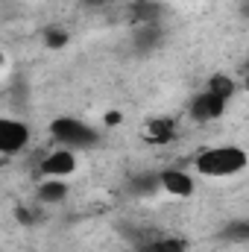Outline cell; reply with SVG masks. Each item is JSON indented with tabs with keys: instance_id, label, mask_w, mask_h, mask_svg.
<instances>
[{
	"instance_id": "cell-14",
	"label": "cell",
	"mask_w": 249,
	"mask_h": 252,
	"mask_svg": "<svg viewBox=\"0 0 249 252\" xmlns=\"http://www.w3.org/2000/svg\"><path fill=\"white\" fill-rule=\"evenodd\" d=\"M106 124H121V112H109L106 115Z\"/></svg>"
},
{
	"instance_id": "cell-4",
	"label": "cell",
	"mask_w": 249,
	"mask_h": 252,
	"mask_svg": "<svg viewBox=\"0 0 249 252\" xmlns=\"http://www.w3.org/2000/svg\"><path fill=\"white\" fill-rule=\"evenodd\" d=\"M44 179H67L73 170H76V150L70 147H59V150H50L44 158H41V167Z\"/></svg>"
},
{
	"instance_id": "cell-6",
	"label": "cell",
	"mask_w": 249,
	"mask_h": 252,
	"mask_svg": "<svg viewBox=\"0 0 249 252\" xmlns=\"http://www.w3.org/2000/svg\"><path fill=\"white\" fill-rule=\"evenodd\" d=\"M158 188L167 190V193L176 196V199H187V196L193 193V176H190L187 170H179V167H167V170H161V176H158Z\"/></svg>"
},
{
	"instance_id": "cell-13",
	"label": "cell",
	"mask_w": 249,
	"mask_h": 252,
	"mask_svg": "<svg viewBox=\"0 0 249 252\" xmlns=\"http://www.w3.org/2000/svg\"><path fill=\"white\" fill-rule=\"evenodd\" d=\"M135 15H138L141 21L156 18V15H158V6H156V3H150V0H144V3H138V6H135Z\"/></svg>"
},
{
	"instance_id": "cell-1",
	"label": "cell",
	"mask_w": 249,
	"mask_h": 252,
	"mask_svg": "<svg viewBox=\"0 0 249 252\" xmlns=\"http://www.w3.org/2000/svg\"><path fill=\"white\" fill-rule=\"evenodd\" d=\"M249 164V156L244 147L238 144H217V147H205L196 153L193 158V170L199 176H208V179H229V176H238L244 173Z\"/></svg>"
},
{
	"instance_id": "cell-7",
	"label": "cell",
	"mask_w": 249,
	"mask_h": 252,
	"mask_svg": "<svg viewBox=\"0 0 249 252\" xmlns=\"http://www.w3.org/2000/svg\"><path fill=\"white\" fill-rule=\"evenodd\" d=\"M173 135H176V124L170 118H156L147 124V141L153 144H167Z\"/></svg>"
},
{
	"instance_id": "cell-11",
	"label": "cell",
	"mask_w": 249,
	"mask_h": 252,
	"mask_svg": "<svg viewBox=\"0 0 249 252\" xmlns=\"http://www.w3.org/2000/svg\"><path fill=\"white\" fill-rule=\"evenodd\" d=\"M67 41H70V35H67L64 30H59V27H56V30H47V35H44V44H47L50 50H62Z\"/></svg>"
},
{
	"instance_id": "cell-16",
	"label": "cell",
	"mask_w": 249,
	"mask_h": 252,
	"mask_svg": "<svg viewBox=\"0 0 249 252\" xmlns=\"http://www.w3.org/2000/svg\"><path fill=\"white\" fill-rule=\"evenodd\" d=\"M88 3H109V0H88Z\"/></svg>"
},
{
	"instance_id": "cell-2",
	"label": "cell",
	"mask_w": 249,
	"mask_h": 252,
	"mask_svg": "<svg viewBox=\"0 0 249 252\" xmlns=\"http://www.w3.org/2000/svg\"><path fill=\"white\" fill-rule=\"evenodd\" d=\"M50 135L70 150H82V147H91L97 141V129L88 126L85 121H76V118H56L50 124Z\"/></svg>"
},
{
	"instance_id": "cell-8",
	"label": "cell",
	"mask_w": 249,
	"mask_h": 252,
	"mask_svg": "<svg viewBox=\"0 0 249 252\" xmlns=\"http://www.w3.org/2000/svg\"><path fill=\"white\" fill-rule=\"evenodd\" d=\"M64 196H67V182L64 179H44L41 188H38V199L41 202H50V205L62 202Z\"/></svg>"
},
{
	"instance_id": "cell-9",
	"label": "cell",
	"mask_w": 249,
	"mask_h": 252,
	"mask_svg": "<svg viewBox=\"0 0 249 252\" xmlns=\"http://www.w3.org/2000/svg\"><path fill=\"white\" fill-rule=\"evenodd\" d=\"M205 88H208L211 94H220V97H226V100H229V97L238 91V82H235L232 76H226V73H214V76L208 79V85H205Z\"/></svg>"
},
{
	"instance_id": "cell-17",
	"label": "cell",
	"mask_w": 249,
	"mask_h": 252,
	"mask_svg": "<svg viewBox=\"0 0 249 252\" xmlns=\"http://www.w3.org/2000/svg\"><path fill=\"white\" fill-rule=\"evenodd\" d=\"M247 67H249V62H247Z\"/></svg>"
},
{
	"instance_id": "cell-10",
	"label": "cell",
	"mask_w": 249,
	"mask_h": 252,
	"mask_svg": "<svg viewBox=\"0 0 249 252\" xmlns=\"http://www.w3.org/2000/svg\"><path fill=\"white\" fill-rule=\"evenodd\" d=\"M223 238L238 241V244H249V220H232V223L223 229Z\"/></svg>"
},
{
	"instance_id": "cell-3",
	"label": "cell",
	"mask_w": 249,
	"mask_h": 252,
	"mask_svg": "<svg viewBox=\"0 0 249 252\" xmlns=\"http://www.w3.org/2000/svg\"><path fill=\"white\" fill-rule=\"evenodd\" d=\"M226 106H229V100H226V97H220V94H211V91L205 88L202 94H196V97L190 100L187 112H190V118H193L196 124H211V121L223 118Z\"/></svg>"
},
{
	"instance_id": "cell-5",
	"label": "cell",
	"mask_w": 249,
	"mask_h": 252,
	"mask_svg": "<svg viewBox=\"0 0 249 252\" xmlns=\"http://www.w3.org/2000/svg\"><path fill=\"white\" fill-rule=\"evenodd\" d=\"M30 144V126L21 121H0V153L3 156H15Z\"/></svg>"
},
{
	"instance_id": "cell-15",
	"label": "cell",
	"mask_w": 249,
	"mask_h": 252,
	"mask_svg": "<svg viewBox=\"0 0 249 252\" xmlns=\"http://www.w3.org/2000/svg\"><path fill=\"white\" fill-rule=\"evenodd\" d=\"M241 15H244V18H249V0H244V3H241Z\"/></svg>"
},
{
	"instance_id": "cell-12",
	"label": "cell",
	"mask_w": 249,
	"mask_h": 252,
	"mask_svg": "<svg viewBox=\"0 0 249 252\" xmlns=\"http://www.w3.org/2000/svg\"><path fill=\"white\" fill-rule=\"evenodd\" d=\"M187 244L185 241H179V238H167V241H158V244H153L150 252H185Z\"/></svg>"
}]
</instances>
